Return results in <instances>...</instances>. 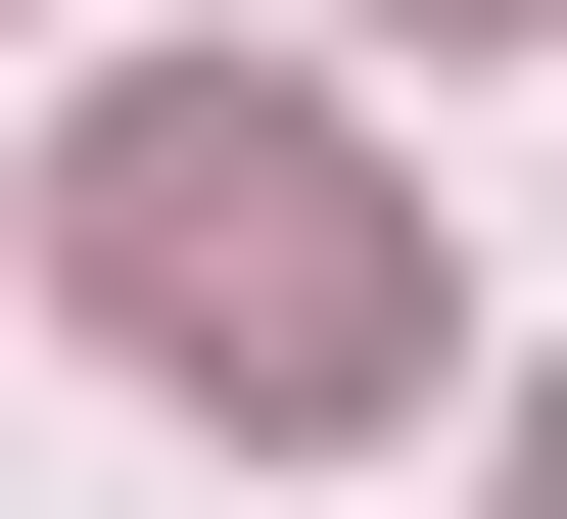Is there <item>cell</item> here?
<instances>
[{
  "label": "cell",
  "mask_w": 567,
  "mask_h": 519,
  "mask_svg": "<svg viewBox=\"0 0 567 519\" xmlns=\"http://www.w3.org/2000/svg\"><path fill=\"white\" fill-rule=\"evenodd\" d=\"M48 331H95L142 425H425V189H379V95H237V48H142L95 142H48Z\"/></svg>",
  "instance_id": "obj_1"
},
{
  "label": "cell",
  "mask_w": 567,
  "mask_h": 519,
  "mask_svg": "<svg viewBox=\"0 0 567 519\" xmlns=\"http://www.w3.org/2000/svg\"><path fill=\"white\" fill-rule=\"evenodd\" d=\"M473 519H567V378H520V425H473Z\"/></svg>",
  "instance_id": "obj_2"
}]
</instances>
